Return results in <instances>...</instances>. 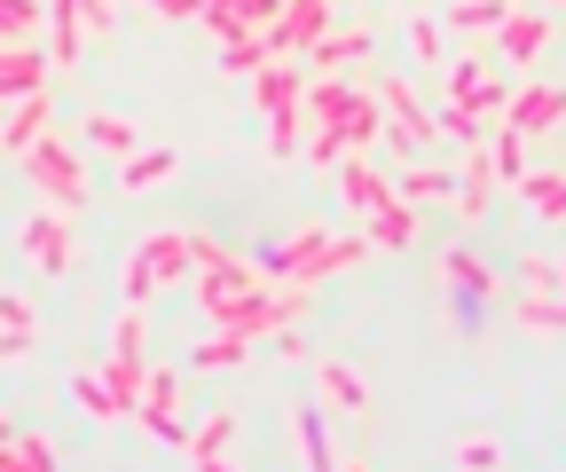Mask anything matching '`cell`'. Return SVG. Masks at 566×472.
<instances>
[{
  "instance_id": "obj_37",
  "label": "cell",
  "mask_w": 566,
  "mask_h": 472,
  "mask_svg": "<svg viewBox=\"0 0 566 472\" xmlns=\"http://www.w3.org/2000/svg\"><path fill=\"white\" fill-rule=\"evenodd\" d=\"M488 189H495V166L472 150V166H464V181H457V197H464V213H480L488 206Z\"/></svg>"
},
{
  "instance_id": "obj_38",
  "label": "cell",
  "mask_w": 566,
  "mask_h": 472,
  "mask_svg": "<svg viewBox=\"0 0 566 472\" xmlns=\"http://www.w3.org/2000/svg\"><path fill=\"white\" fill-rule=\"evenodd\" d=\"M268 150H275V158L300 150V103H292V111H268Z\"/></svg>"
},
{
  "instance_id": "obj_36",
  "label": "cell",
  "mask_w": 566,
  "mask_h": 472,
  "mask_svg": "<svg viewBox=\"0 0 566 472\" xmlns=\"http://www.w3.org/2000/svg\"><path fill=\"white\" fill-rule=\"evenodd\" d=\"M520 189H527L535 213H566V181L558 174H520Z\"/></svg>"
},
{
  "instance_id": "obj_6",
  "label": "cell",
  "mask_w": 566,
  "mask_h": 472,
  "mask_svg": "<svg viewBox=\"0 0 566 472\" xmlns=\"http://www.w3.org/2000/svg\"><path fill=\"white\" fill-rule=\"evenodd\" d=\"M134 418L150 426L166 449H181V441H189V426H181V378H174V370H150V378H142V394H134Z\"/></svg>"
},
{
  "instance_id": "obj_43",
  "label": "cell",
  "mask_w": 566,
  "mask_h": 472,
  "mask_svg": "<svg viewBox=\"0 0 566 472\" xmlns=\"http://www.w3.org/2000/svg\"><path fill=\"white\" fill-rule=\"evenodd\" d=\"M150 9H166V17H197L205 0H150Z\"/></svg>"
},
{
  "instance_id": "obj_42",
  "label": "cell",
  "mask_w": 566,
  "mask_h": 472,
  "mask_svg": "<svg viewBox=\"0 0 566 472\" xmlns=\"http://www.w3.org/2000/svg\"><path fill=\"white\" fill-rule=\"evenodd\" d=\"M457 464H504V449H495V441H464Z\"/></svg>"
},
{
  "instance_id": "obj_14",
  "label": "cell",
  "mask_w": 566,
  "mask_h": 472,
  "mask_svg": "<svg viewBox=\"0 0 566 472\" xmlns=\"http://www.w3.org/2000/svg\"><path fill=\"white\" fill-rule=\"evenodd\" d=\"M80 48H87L80 9H71V0H48V63H80Z\"/></svg>"
},
{
  "instance_id": "obj_11",
  "label": "cell",
  "mask_w": 566,
  "mask_h": 472,
  "mask_svg": "<svg viewBox=\"0 0 566 472\" xmlns=\"http://www.w3.org/2000/svg\"><path fill=\"white\" fill-rule=\"evenodd\" d=\"M252 103H260V111H292V103H300V72H292V55H268L260 72H252Z\"/></svg>"
},
{
  "instance_id": "obj_45",
  "label": "cell",
  "mask_w": 566,
  "mask_h": 472,
  "mask_svg": "<svg viewBox=\"0 0 566 472\" xmlns=\"http://www.w3.org/2000/svg\"><path fill=\"white\" fill-rule=\"evenodd\" d=\"M0 441H9V418H0Z\"/></svg>"
},
{
  "instance_id": "obj_28",
  "label": "cell",
  "mask_w": 566,
  "mask_h": 472,
  "mask_svg": "<svg viewBox=\"0 0 566 472\" xmlns=\"http://www.w3.org/2000/svg\"><path fill=\"white\" fill-rule=\"evenodd\" d=\"M504 17H512V0H457V9H449L457 32H495Z\"/></svg>"
},
{
  "instance_id": "obj_33",
  "label": "cell",
  "mask_w": 566,
  "mask_h": 472,
  "mask_svg": "<svg viewBox=\"0 0 566 472\" xmlns=\"http://www.w3.org/2000/svg\"><path fill=\"white\" fill-rule=\"evenodd\" d=\"M449 284H457V300H480L488 307V268L472 252H449Z\"/></svg>"
},
{
  "instance_id": "obj_21",
  "label": "cell",
  "mask_w": 566,
  "mask_h": 472,
  "mask_svg": "<svg viewBox=\"0 0 566 472\" xmlns=\"http://www.w3.org/2000/svg\"><path fill=\"white\" fill-rule=\"evenodd\" d=\"M449 95H457V111H495V103H504V87L480 80V63H457V72H449Z\"/></svg>"
},
{
  "instance_id": "obj_9",
  "label": "cell",
  "mask_w": 566,
  "mask_h": 472,
  "mask_svg": "<svg viewBox=\"0 0 566 472\" xmlns=\"http://www.w3.org/2000/svg\"><path fill=\"white\" fill-rule=\"evenodd\" d=\"M32 87H48V48L40 40H0V103H17Z\"/></svg>"
},
{
  "instance_id": "obj_1",
  "label": "cell",
  "mask_w": 566,
  "mask_h": 472,
  "mask_svg": "<svg viewBox=\"0 0 566 472\" xmlns=\"http://www.w3.org/2000/svg\"><path fill=\"white\" fill-rule=\"evenodd\" d=\"M17 158H24L32 189L48 197L55 213H80V206H87V174H80V158H71V150L55 143V134H32V143H24Z\"/></svg>"
},
{
  "instance_id": "obj_12",
  "label": "cell",
  "mask_w": 566,
  "mask_h": 472,
  "mask_svg": "<svg viewBox=\"0 0 566 472\" xmlns=\"http://www.w3.org/2000/svg\"><path fill=\"white\" fill-rule=\"evenodd\" d=\"M237 292H252V268L221 252V260H212V268H205V284H197V300H205V315H221V307H229Z\"/></svg>"
},
{
  "instance_id": "obj_17",
  "label": "cell",
  "mask_w": 566,
  "mask_h": 472,
  "mask_svg": "<svg viewBox=\"0 0 566 472\" xmlns=\"http://www.w3.org/2000/svg\"><path fill=\"white\" fill-rule=\"evenodd\" d=\"M338 181H346V206H354V213H378L386 197H394V189H386V181H378L363 158H338Z\"/></svg>"
},
{
  "instance_id": "obj_25",
  "label": "cell",
  "mask_w": 566,
  "mask_h": 472,
  "mask_svg": "<svg viewBox=\"0 0 566 472\" xmlns=\"http://www.w3.org/2000/svg\"><path fill=\"white\" fill-rule=\"evenodd\" d=\"M488 166H495V181H520V174H527V134L504 126V134L488 143Z\"/></svg>"
},
{
  "instance_id": "obj_15",
  "label": "cell",
  "mask_w": 566,
  "mask_h": 472,
  "mask_svg": "<svg viewBox=\"0 0 566 472\" xmlns=\"http://www.w3.org/2000/svg\"><path fill=\"white\" fill-rule=\"evenodd\" d=\"M32 134H48V87H32V95H17V111L0 118V150H24Z\"/></svg>"
},
{
  "instance_id": "obj_29",
  "label": "cell",
  "mask_w": 566,
  "mask_h": 472,
  "mask_svg": "<svg viewBox=\"0 0 566 472\" xmlns=\"http://www.w3.org/2000/svg\"><path fill=\"white\" fill-rule=\"evenodd\" d=\"M252 355V339H237V331H212V339L197 347V370H237Z\"/></svg>"
},
{
  "instance_id": "obj_2",
  "label": "cell",
  "mask_w": 566,
  "mask_h": 472,
  "mask_svg": "<svg viewBox=\"0 0 566 472\" xmlns=\"http://www.w3.org/2000/svg\"><path fill=\"white\" fill-rule=\"evenodd\" d=\"M300 103H307V111H315L331 134H346L354 150H363L370 134H378V103H370V95H354V87H338V80H323V87H300Z\"/></svg>"
},
{
  "instance_id": "obj_30",
  "label": "cell",
  "mask_w": 566,
  "mask_h": 472,
  "mask_svg": "<svg viewBox=\"0 0 566 472\" xmlns=\"http://www.w3.org/2000/svg\"><path fill=\"white\" fill-rule=\"evenodd\" d=\"M417 237V221H409V206H394V197H386V206L370 213V244H409Z\"/></svg>"
},
{
  "instance_id": "obj_26",
  "label": "cell",
  "mask_w": 566,
  "mask_h": 472,
  "mask_svg": "<svg viewBox=\"0 0 566 472\" xmlns=\"http://www.w3.org/2000/svg\"><path fill=\"white\" fill-rule=\"evenodd\" d=\"M370 55V32H323L315 40V63H323V72H338V63H363Z\"/></svg>"
},
{
  "instance_id": "obj_23",
  "label": "cell",
  "mask_w": 566,
  "mask_h": 472,
  "mask_svg": "<svg viewBox=\"0 0 566 472\" xmlns=\"http://www.w3.org/2000/svg\"><path fill=\"white\" fill-rule=\"evenodd\" d=\"M71 401H80L87 418H126V410H118V394L103 386V370H71Z\"/></svg>"
},
{
  "instance_id": "obj_31",
  "label": "cell",
  "mask_w": 566,
  "mask_h": 472,
  "mask_svg": "<svg viewBox=\"0 0 566 472\" xmlns=\"http://www.w3.org/2000/svg\"><path fill=\"white\" fill-rule=\"evenodd\" d=\"M323 394L338 401V410H363V401H370V386H363V378H354L346 363H323Z\"/></svg>"
},
{
  "instance_id": "obj_44",
  "label": "cell",
  "mask_w": 566,
  "mask_h": 472,
  "mask_svg": "<svg viewBox=\"0 0 566 472\" xmlns=\"http://www.w3.org/2000/svg\"><path fill=\"white\" fill-rule=\"evenodd\" d=\"M9 464H17V449H9V441H0V472H9Z\"/></svg>"
},
{
  "instance_id": "obj_39",
  "label": "cell",
  "mask_w": 566,
  "mask_h": 472,
  "mask_svg": "<svg viewBox=\"0 0 566 472\" xmlns=\"http://www.w3.org/2000/svg\"><path fill=\"white\" fill-rule=\"evenodd\" d=\"M457 181L441 174V166H409V181H401V197H449Z\"/></svg>"
},
{
  "instance_id": "obj_13",
  "label": "cell",
  "mask_w": 566,
  "mask_h": 472,
  "mask_svg": "<svg viewBox=\"0 0 566 472\" xmlns=\"http://www.w3.org/2000/svg\"><path fill=\"white\" fill-rule=\"evenodd\" d=\"M197 17H205L212 32H221V40H229V32H260V24L275 17V0H205Z\"/></svg>"
},
{
  "instance_id": "obj_10",
  "label": "cell",
  "mask_w": 566,
  "mask_h": 472,
  "mask_svg": "<svg viewBox=\"0 0 566 472\" xmlns=\"http://www.w3.org/2000/svg\"><path fill=\"white\" fill-rule=\"evenodd\" d=\"M378 95H386V111H394V134H386V143H394V150H417L424 134H433V111H417V95H409L401 80H386Z\"/></svg>"
},
{
  "instance_id": "obj_34",
  "label": "cell",
  "mask_w": 566,
  "mask_h": 472,
  "mask_svg": "<svg viewBox=\"0 0 566 472\" xmlns=\"http://www.w3.org/2000/svg\"><path fill=\"white\" fill-rule=\"evenodd\" d=\"M0 40H40V0H0Z\"/></svg>"
},
{
  "instance_id": "obj_20",
  "label": "cell",
  "mask_w": 566,
  "mask_h": 472,
  "mask_svg": "<svg viewBox=\"0 0 566 472\" xmlns=\"http://www.w3.org/2000/svg\"><path fill=\"white\" fill-rule=\"evenodd\" d=\"M229 441H237V418L221 410V418H205V426L181 441V457H189V464H221V449H229Z\"/></svg>"
},
{
  "instance_id": "obj_4",
  "label": "cell",
  "mask_w": 566,
  "mask_h": 472,
  "mask_svg": "<svg viewBox=\"0 0 566 472\" xmlns=\"http://www.w3.org/2000/svg\"><path fill=\"white\" fill-rule=\"evenodd\" d=\"M189 237H150V244H134V260H126V300L142 307L158 284H174V276H189Z\"/></svg>"
},
{
  "instance_id": "obj_18",
  "label": "cell",
  "mask_w": 566,
  "mask_h": 472,
  "mask_svg": "<svg viewBox=\"0 0 566 472\" xmlns=\"http://www.w3.org/2000/svg\"><path fill=\"white\" fill-rule=\"evenodd\" d=\"M558 118H566V95H558V87H527V95L512 103V126H520V134H535V126H558Z\"/></svg>"
},
{
  "instance_id": "obj_24",
  "label": "cell",
  "mask_w": 566,
  "mask_h": 472,
  "mask_svg": "<svg viewBox=\"0 0 566 472\" xmlns=\"http://www.w3.org/2000/svg\"><path fill=\"white\" fill-rule=\"evenodd\" d=\"M495 32H504V55H543V40H551V17H504V24H495Z\"/></svg>"
},
{
  "instance_id": "obj_41",
  "label": "cell",
  "mask_w": 566,
  "mask_h": 472,
  "mask_svg": "<svg viewBox=\"0 0 566 472\" xmlns=\"http://www.w3.org/2000/svg\"><path fill=\"white\" fill-rule=\"evenodd\" d=\"M409 48H417V55H441V24H424V17H409Z\"/></svg>"
},
{
  "instance_id": "obj_27",
  "label": "cell",
  "mask_w": 566,
  "mask_h": 472,
  "mask_svg": "<svg viewBox=\"0 0 566 472\" xmlns=\"http://www.w3.org/2000/svg\"><path fill=\"white\" fill-rule=\"evenodd\" d=\"M166 174H174V150H142V143H134L118 181H126V189H150V181H166Z\"/></svg>"
},
{
  "instance_id": "obj_7",
  "label": "cell",
  "mask_w": 566,
  "mask_h": 472,
  "mask_svg": "<svg viewBox=\"0 0 566 472\" xmlns=\"http://www.w3.org/2000/svg\"><path fill=\"white\" fill-rule=\"evenodd\" d=\"M24 252L40 260V276H71V252H80V244H71V213H32L24 221Z\"/></svg>"
},
{
  "instance_id": "obj_3",
  "label": "cell",
  "mask_w": 566,
  "mask_h": 472,
  "mask_svg": "<svg viewBox=\"0 0 566 472\" xmlns=\"http://www.w3.org/2000/svg\"><path fill=\"white\" fill-rule=\"evenodd\" d=\"M300 307H307L300 284H292V292H260V284H252V292H237V300L221 307V331H237V339H268V331L300 323Z\"/></svg>"
},
{
  "instance_id": "obj_16",
  "label": "cell",
  "mask_w": 566,
  "mask_h": 472,
  "mask_svg": "<svg viewBox=\"0 0 566 472\" xmlns=\"http://www.w3.org/2000/svg\"><path fill=\"white\" fill-rule=\"evenodd\" d=\"M32 307L24 300H9V292H0V363H17V355H32Z\"/></svg>"
},
{
  "instance_id": "obj_35",
  "label": "cell",
  "mask_w": 566,
  "mask_h": 472,
  "mask_svg": "<svg viewBox=\"0 0 566 472\" xmlns=\"http://www.w3.org/2000/svg\"><path fill=\"white\" fill-rule=\"evenodd\" d=\"M9 449H17V464H24V472H55V464H63L48 433H9Z\"/></svg>"
},
{
  "instance_id": "obj_19",
  "label": "cell",
  "mask_w": 566,
  "mask_h": 472,
  "mask_svg": "<svg viewBox=\"0 0 566 472\" xmlns=\"http://www.w3.org/2000/svg\"><path fill=\"white\" fill-rule=\"evenodd\" d=\"M292 433H300V464H338V449H331V426H323V410H292Z\"/></svg>"
},
{
  "instance_id": "obj_40",
  "label": "cell",
  "mask_w": 566,
  "mask_h": 472,
  "mask_svg": "<svg viewBox=\"0 0 566 472\" xmlns=\"http://www.w3.org/2000/svg\"><path fill=\"white\" fill-rule=\"evenodd\" d=\"M346 150H354V143H346V134H331V126H323V134H315V143H307V158H315V166H338Z\"/></svg>"
},
{
  "instance_id": "obj_32",
  "label": "cell",
  "mask_w": 566,
  "mask_h": 472,
  "mask_svg": "<svg viewBox=\"0 0 566 472\" xmlns=\"http://www.w3.org/2000/svg\"><path fill=\"white\" fill-rule=\"evenodd\" d=\"M87 143H95V150H111V158H126V150L142 143V134H134L126 118H103V111H95V118H87Z\"/></svg>"
},
{
  "instance_id": "obj_22",
  "label": "cell",
  "mask_w": 566,
  "mask_h": 472,
  "mask_svg": "<svg viewBox=\"0 0 566 472\" xmlns=\"http://www.w3.org/2000/svg\"><path fill=\"white\" fill-rule=\"evenodd\" d=\"M260 63H268V40H260V32H229V40H221V72H229V80H252Z\"/></svg>"
},
{
  "instance_id": "obj_5",
  "label": "cell",
  "mask_w": 566,
  "mask_h": 472,
  "mask_svg": "<svg viewBox=\"0 0 566 472\" xmlns=\"http://www.w3.org/2000/svg\"><path fill=\"white\" fill-rule=\"evenodd\" d=\"M323 32H331V0H275V17L260 24L268 55H300V48H315Z\"/></svg>"
},
{
  "instance_id": "obj_8",
  "label": "cell",
  "mask_w": 566,
  "mask_h": 472,
  "mask_svg": "<svg viewBox=\"0 0 566 472\" xmlns=\"http://www.w3.org/2000/svg\"><path fill=\"white\" fill-rule=\"evenodd\" d=\"M315 268H323V229H300L292 244L260 252V276H275V284H315Z\"/></svg>"
}]
</instances>
